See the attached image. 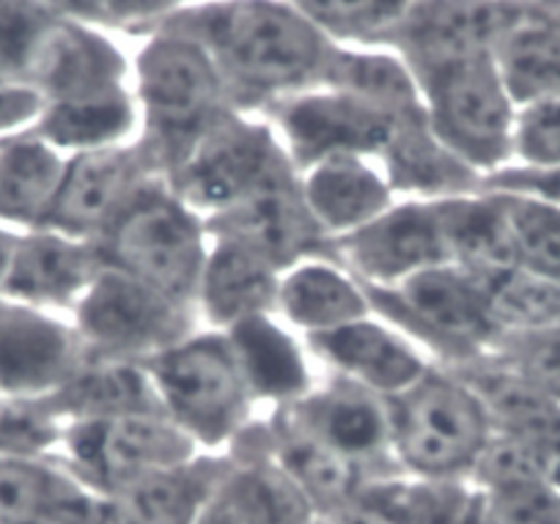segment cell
Returning a JSON list of instances; mask_svg holds the SVG:
<instances>
[{
	"instance_id": "6da1fadb",
	"label": "cell",
	"mask_w": 560,
	"mask_h": 524,
	"mask_svg": "<svg viewBox=\"0 0 560 524\" xmlns=\"http://www.w3.org/2000/svg\"><path fill=\"white\" fill-rule=\"evenodd\" d=\"M160 28L201 47L236 110L253 116L325 85L341 47L289 0L185 3Z\"/></svg>"
},
{
	"instance_id": "7a4b0ae2",
	"label": "cell",
	"mask_w": 560,
	"mask_h": 524,
	"mask_svg": "<svg viewBox=\"0 0 560 524\" xmlns=\"http://www.w3.org/2000/svg\"><path fill=\"white\" fill-rule=\"evenodd\" d=\"M0 78L56 105L129 89L132 63L110 36L45 0H0Z\"/></svg>"
},
{
	"instance_id": "3957f363",
	"label": "cell",
	"mask_w": 560,
	"mask_h": 524,
	"mask_svg": "<svg viewBox=\"0 0 560 524\" xmlns=\"http://www.w3.org/2000/svg\"><path fill=\"white\" fill-rule=\"evenodd\" d=\"M132 94L140 116L138 143L163 179L236 110L201 47L165 28L140 39L132 58Z\"/></svg>"
},
{
	"instance_id": "277c9868",
	"label": "cell",
	"mask_w": 560,
	"mask_h": 524,
	"mask_svg": "<svg viewBox=\"0 0 560 524\" xmlns=\"http://www.w3.org/2000/svg\"><path fill=\"white\" fill-rule=\"evenodd\" d=\"M404 61V58H401ZM434 138L478 176L514 162L516 102L494 50L407 58Z\"/></svg>"
},
{
	"instance_id": "5b68a950",
	"label": "cell",
	"mask_w": 560,
	"mask_h": 524,
	"mask_svg": "<svg viewBox=\"0 0 560 524\" xmlns=\"http://www.w3.org/2000/svg\"><path fill=\"white\" fill-rule=\"evenodd\" d=\"M390 451L418 478H472L492 442V412L465 374L434 363L409 391L387 401Z\"/></svg>"
},
{
	"instance_id": "8992f818",
	"label": "cell",
	"mask_w": 560,
	"mask_h": 524,
	"mask_svg": "<svg viewBox=\"0 0 560 524\" xmlns=\"http://www.w3.org/2000/svg\"><path fill=\"white\" fill-rule=\"evenodd\" d=\"M494 283L498 278L448 264L390 289L365 291L371 311L409 335L434 363L470 369L492 354L500 338Z\"/></svg>"
},
{
	"instance_id": "52a82bcc",
	"label": "cell",
	"mask_w": 560,
	"mask_h": 524,
	"mask_svg": "<svg viewBox=\"0 0 560 524\" xmlns=\"http://www.w3.org/2000/svg\"><path fill=\"white\" fill-rule=\"evenodd\" d=\"M160 409L203 453H225L258 420V401L223 329L201 327L147 363Z\"/></svg>"
},
{
	"instance_id": "ba28073f",
	"label": "cell",
	"mask_w": 560,
	"mask_h": 524,
	"mask_svg": "<svg viewBox=\"0 0 560 524\" xmlns=\"http://www.w3.org/2000/svg\"><path fill=\"white\" fill-rule=\"evenodd\" d=\"M96 245L105 267L198 307L209 231L201 214L182 201L168 182L149 187Z\"/></svg>"
},
{
	"instance_id": "9c48e42d",
	"label": "cell",
	"mask_w": 560,
	"mask_h": 524,
	"mask_svg": "<svg viewBox=\"0 0 560 524\" xmlns=\"http://www.w3.org/2000/svg\"><path fill=\"white\" fill-rule=\"evenodd\" d=\"M72 316L83 358L127 363H149L203 327L198 307L110 267L102 269Z\"/></svg>"
},
{
	"instance_id": "30bf717a",
	"label": "cell",
	"mask_w": 560,
	"mask_h": 524,
	"mask_svg": "<svg viewBox=\"0 0 560 524\" xmlns=\"http://www.w3.org/2000/svg\"><path fill=\"white\" fill-rule=\"evenodd\" d=\"M196 453H201L196 442L163 409H140L72 420L63 431L58 462L80 484L107 500Z\"/></svg>"
},
{
	"instance_id": "8fae6325",
	"label": "cell",
	"mask_w": 560,
	"mask_h": 524,
	"mask_svg": "<svg viewBox=\"0 0 560 524\" xmlns=\"http://www.w3.org/2000/svg\"><path fill=\"white\" fill-rule=\"evenodd\" d=\"M289 171H298V165L272 124L264 116L234 110L165 182L182 201L209 220Z\"/></svg>"
},
{
	"instance_id": "7c38bea8",
	"label": "cell",
	"mask_w": 560,
	"mask_h": 524,
	"mask_svg": "<svg viewBox=\"0 0 560 524\" xmlns=\"http://www.w3.org/2000/svg\"><path fill=\"white\" fill-rule=\"evenodd\" d=\"M158 182L165 179L138 138L67 156L47 229L74 240L100 242Z\"/></svg>"
},
{
	"instance_id": "4fadbf2b",
	"label": "cell",
	"mask_w": 560,
	"mask_h": 524,
	"mask_svg": "<svg viewBox=\"0 0 560 524\" xmlns=\"http://www.w3.org/2000/svg\"><path fill=\"white\" fill-rule=\"evenodd\" d=\"M327 256L369 289H390L420 272L454 264L440 198H398L374 223L330 242Z\"/></svg>"
},
{
	"instance_id": "5bb4252c",
	"label": "cell",
	"mask_w": 560,
	"mask_h": 524,
	"mask_svg": "<svg viewBox=\"0 0 560 524\" xmlns=\"http://www.w3.org/2000/svg\"><path fill=\"white\" fill-rule=\"evenodd\" d=\"M209 236L231 240L287 272L311 256H325L330 240L322 234L303 198L300 171H289L258 187L245 201L203 220Z\"/></svg>"
},
{
	"instance_id": "9a60e30c",
	"label": "cell",
	"mask_w": 560,
	"mask_h": 524,
	"mask_svg": "<svg viewBox=\"0 0 560 524\" xmlns=\"http://www.w3.org/2000/svg\"><path fill=\"white\" fill-rule=\"evenodd\" d=\"M283 409L308 434L352 458L371 480L401 473L390 451V412L385 398L327 374L303 398Z\"/></svg>"
},
{
	"instance_id": "2e32d148",
	"label": "cell",
	"mask_w": 560,
	"mask_h": 524,
	"mask_svg": "<svg viewBox=\"0 0 560 524\" xmlns=\"http://www.w3.org/2000/svg\"><path fill=\"white\" fill-rule=\"evenodd\" d=\"M303 340L311 358L319 360L327 374L352 382L385 401L409 391L434 365L409 335L376 313Z\"/></svg>"
},
{
	"instance_id": "e0dca14e",
	"label": "cell",
	"mask_w": 560,
	"mask_h": 524,
	"mask_svg": "<svg viewBox=\"0 0 560 524\" xmlns=\"http://www.w3.org/2000/svg\"><path fill=\"white\" fill-rule=\"evenodd\" d=\"M105 261L96 242L52 229L14 236L0 294L31 311H74L100 278Z\"/></svg>"
},
{
	"instance_id": "ac0fdd59",
	"label": "cell",
	"mask_w": 560,
	"mask_h": 524,
	"mask_svg": "<svg viewBox=\"0 0 560 524\" xmlns=\"http://www.w3.org/2000/svg\"><path fill=\"white\" fill-rule=\"evenodd\" d=\"M225 453L231 458V473L220 494L229 502L240 524L319 522L322 516L311 497L269 451L264 418L247 426Z\"/></svg>"
},
{
	"instance_id": "d6986e66",
	"label": "cell",
	"mask_w": 560,
	"mask_h": 524,
	"mask_svg": "<svg viewBox=\"0 0 560 524\" xmlns=\"http://www.w3.org/2000/svg\"><path fill=\"white\" fill-rule=\"evenodd\" d=\"M229 473V453H196L107 497V524H198Z\"/></svg>"
},
{
	"instance_id": "ffe728a7",
	"label": "cell",
	"mask_w": 560,
	"mask_h": 524,
	"mask_svg": "<svg viewBox=\"0 0 560 524\" xmlns=\"http://www.w3.org/2000/svg\"><path fill=\"white\" fill-rule=\"evenodd\" d=\"M303 198L330 242L374 223L398 201L387 173L369 156H327L300 171Z\"/></svg>"
},
{
	"instance_id": "44dd1931",
	"label": "cell",
	"mask_w": 560,
	"mask_h": 524,
	"mask_svg": "<svg viewBox=\"0 0 560 524\" xmlns=\"http://www.w3.org/2000/svg\"><path fill=\"white\" fill-rule=\"evenodd\" d=\"M365 286L332 256H311L280 275L275 316L300 338L371 316Z\"/></svg>"
},
{
	"instance_id": "7402d4cb",
	"label": "cell",
	"mask_w": 560,
	"mask_h": 524,
	"mask_svg": "<svg viewBox=\"0 0 560 524\" xmlns=\"http://www.w3.org/2000/svg\"><path fill=\"white\" fill-rule=\"evenodd\" d=\"M264 423L272 456L311 497L322 519H332L358 505L360 491L371 484L363 467L308 434L283 409H269Z\"/></svg>"
},
{
	"instance_id": "603a6c76",
	"label": "cell",
	"mask_w": 560,
	"mask_h": 524,
	"mask_svg": "<svg viewBox=\"0 0 560 524\" xmlns=\"http://www.w3.org/2000/svg\"><path fill=\"white\" fill-rule=\"evenodd\" d=\"M280 269L245 245L209 236L198 313L203 327L229 329L253 316H269L278 305Z\"/></svg>"
},
{
	"instance_id": "cb8c5ba5",
	"label": "cell",
	"mask_w": 560,
	"mask_h": 524,
	"mask_svg": "<svg viewBox=\"0 0 560 524\" xmlns=\"http://www.w3.org/2000/svg\"><path fill=\"white\" fill-rule=\"evenodd\" d=\"M258 407H287L314 387L305 340L275 313L253 316L223 329Z\"/></svg>"
},
{
	"instance_id": "d4e9b609",
	"label": "cell",
	"mask_w": 560,
	"mask_h": 524,
	"mask_svg": "<svg viewBox=\"0 0 560 524\" xmlns=\"http://www.w3.org/2000/svg\"><path fill=\"white\" fill-rule=\"evenodd\" d=\"M358 505L382 524H489L483 491L467 478L393 473L371 480Z\"/></svg>"
},
{
	"instance_id": "484cf974",
	"label": "cell",
	"mask_w": 560,
	"mask_h": 524,
	"mask_svg": "<svg viewBox=\"0 0 560 524\" xmlns=\"http://www.w3.org/2000/svg\"><path fill=\"white\" fill-rule=\"evenodd\" d=\"M63 171L67 154L31 127L0 135V223L47 229Z\"/></svg>"
},
{
	"instance_id": "4316f807",
	"label": "cell",
	"mask_w": 560,
	"mask_h": 524,
	"mask_svg": "<svg viewBox=\"0 0 560 524\" xmlns=\"http://www.w3.org/2000/svg\"><path fill=\"white\" fill-rule=\"evenodd\" d=\"M516 105L560 100V0L522 14L494 50Z\"/></svg>"
},
{
	"instance_id": "83f0119b",
	"label": "cell",
	"mask_w": 560,
	"mask_h": 524,
	"mask_svg": "<svg viewBox=\"0 0 560 524\" xmlns=\"http://www.w3.org/2000/svg\"><path fill=\"white\" fill-rule=\"evenodd\" d=\"M50 396L69 423L105 418V415L160 409L147 363H127V360L80 358L72 374L56 391H50Z\"/></svg>"
},
{
	"instance_id": "f1b7e54d",
	"label": "cell",
	"mask_w": 560,
	"mask_h": 524,
	"mask_svg": "<svg viewBox=\"0 0 560 524\" xmlns=\"http://www.w3.org/2000/svg\"><path fill=\"white\" fill-rule=\"evenodd\" d=\"M31 129L67 156L129 143L138 138L140 129L132 85L113 94L89 96V100L45 105Z\"/></svg>"
},
{
	"instance_id": "f546056e",
	"label": "cell",
	"mask_w": 560,
	"mask_h": 524,
	"mask_svg": "<svg viewBox=\"0 0 560 524\" xmlns=\"http://www.w3.org/2000/svg\"><path fill=\"white\" fill-rule=\"evenodd\" d=\"M440 212L456 267L487 278L516 272L503 209L492 193L472 190L465 196L440 198Z\"/></svg>"
},
{
	"instance_id": "4dcf8cb0",
	"label": "cell",
	"mask_w": 560,
	"mask_h": 524,
	"mask_svg": "<svg viewBox=\"0 0 560 524\" xmlns=\"http://www.w3.org/2000/svg\"><path fill=\"white\" fill-rule=\"evenodd\" d=\"M330 42L358 50H390L415 0H289Z\"/></svg>"
},
{
	"instance_id": "1f68e13d",
	"label": "cell",
	"mask_w": 560,
	"mask_h": 524,
	"mask_svg": "<svg viewBox=\"0 0 560 524\" xmlns=\"http://www.w3.org/2000/svg\"><path fill=\"white\" fill-rule=\"evenodd\" d=\"M492 196L503 209L516 272L560 283V209L514 193Z\"/></svg>"
},
{
	"instance_id": "d6a6232c",
	"label": "cell",
	"mask_w": 560,
	"mask_h": 524,
	"mask_svg": "<svg viewBox=\"0 0 560 524\" xmlns=\"http://www.w3.org/2000/svg\"><path fill=\"white\" fill-rule=\"evenodd\" d=\"M67 426L50 393H0V456H58Z\"/></svg>"
},
{
	"instance_id": "836d02e7",
	"label": "cell",
	"mask_w": 560,
	"mask_h": 524,
	"mask_svg": "<svg viewBox=\"0 0 560 524\" xmlns=\"http://www.w3.org/2000/svg\"><path fill=\"white\" fill-rule=\"evenodd\" d=\"M489 358L544 396L560 401V322L500 335Z\"/></svg>"
},
{
	"instance_id": "e575fe53",
	"label": "cell",
	"mask_w": 560,
	"mask_h": 524,
	"mask_svg": "<svg viewBox=\"0 0 560 524\" xmlns=\"http://www.w3.org/2000/svg\"><path fill=\"white\" fill-rule=\"evenodd\" d=\"M63 18L83 23L100 34H127L147 39L176 9L179 0H45Z\"/></svg>"
},
{
	"instance_id": "d590c367",
	"label": "cell",
	"mask_w": 560,
	"mask_h": 524,
	"mask_svg": "<svg viewBox=\"0 0 560 524\" xmlns=\"http://www.w3.org/2000/svg\"><path fill=\"white\" fill-rule=\"evenodd\" d=\"M481 491L489 524H560V486L547 475H525Z\"/></svg>"
},
{
	"instance_id": "8d00e7d4",
	"label": "cell",
	"mask_w": 560,
	"mask_h": 524,
	"mask_svg": "<svg viewBox=\"0 0 560 524\" xmlns=\"http://www.w3.org/2000/svg\"><path fill=\"white\" fill-rule=\"evenodd\" d=\"M514 162L560 167V100H538L516 107Z\"/></svg>"
},
{
	"instance_id": "74e56055",
	"label": "cell",
	"mask_w": 560,
	"mask_h": 524,
	"mask_svg": "<svg viewBox=\"0 0 560 524\" xmlns=\"http://www.w3.org/2000/svg\"><path fill=\"white\" fill-rule=\"evenodd\" d=\"M481 190L514 193V196L536 198V201L560 209V167H530L511 162V165L483 176Z\"/></svg>"
},
{
	"instance_id": "f35d334b",
	"label": "cell",
	"mask_w": 560,
	"mask_h": 524,
	"mask_svg": "<svg viewBox=\"0 0 560 524\" xmlns=\"http://www.w3.org/2000/svg\"><path fill=\"white\" fill-rule=\"evenodd\" d=\"M42 107H45V102L39 96L0 78V135L34 127Z\"/></svg>"
},
{
	"instance_id": "ab89813d",
	"label": "cell",
	"mask_w": 560,
	"mask_h": 524,
	"mask_svg": "<svg viewBox=\"0 0 560 524\" xmlns=\"http://www.w3.org/2000/svg\"><path fill=\"white\" fill-rule=\"evenodd\" d=\"M198 524H240V519L234 516V511L229 508V502H225L223 494H220L218 500L209 505V511L203 513L201 522H198Z\"/></svg>"
},
{
	"instance_id": "60d3db41",
	"label": "cell",
	"mask_w": 560,
	"mask_h": 524,
	"mask_svg": "<svg viewBox=\"0 0 560 524\" xmlns=\"http://www.w3.org/2000/svg\"><path fill=\"white\" fill-rule=\"evenodd\" d=\"M14 236L12 231H7L0 225V283H3V275H7V264L9 256H12V245H14Z\"/></svg>"
},
{
	"instance_id": "b9f144b4",
	"label": "cell",
	"mask_w": 560,
	"mask_h": 524,
	"mask_svg": "<svg viewBox=\"0 0 560 524\" xmlns=\"http://www.w3.org/2000/svg\"><path fill=\"white\" fill-rule=\"evenodd\" d=\"M182 7H185V3H203V0H179Z\"/></svg>"
},
{
	"instance_id": "7bdbcfd3",
	"label": "cell",
	"mask_w": 560,
	"mask_h": 524,
	"mask_svg": "<svg viewBox=\"0 0 560 524\" xmlns=\"http://www.w3.org/2000/svg\"><path fill=\"white\" fill-rule=\"evenodd\" d=\"M316 524H332V522H330V519H319V522H316Z\"/></svg>"
}]
</instances>
